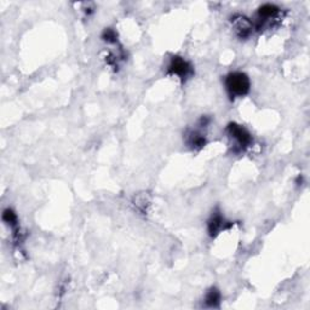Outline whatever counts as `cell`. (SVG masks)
<instances>
[{
  "label": "cell",
  "instance_id": "cell-10",
  "mask_svg": "<svg viewBox=\"0 0 310 310\" xmlns=\"http://www.w3.org/2000/svg\"><path fill=\"white\" fill-rule=\"evenodd\" d=\"M102 38H103V40L107 41V43H114L116 39V33L113 31V29L108 28L103 32Z\"/></svg>",
  "mask_w": 310,
  "mask_h": 310
},
{
  "label": "cell",
  "instance_id": "cell-7",
  "mask_svg": "<svg viewBox=\"0 0 310 310\" xmlns=\"http://www.w3.org/2000/svg\"><path fill=\"white\" fill-rule=\"evenodd\" d=\"M220 302V293L217 289H211L210 291L207 292L206 298H205V303H206L207 307H218Z\"/></svg>",
  "mask_w": 310,
  "mask_h": 310
},
{
  "label": "cell",
  "instance_id": "cell-3",
  "mask_svg": "<svg viewBox=\"0 0 310 310\" xmlns=\"http://www.w3.org/2000/svg\"><path fill=\"white\" fill-rule=\"evenodd\" d=\"M168 72L172 75H177L181 79H185L192 74V66L181 57H173L171 59L170 66H168Z\"/></svg>",
  "mask_w": 310,
  "mask_h": 310
},
{
  "label": "cell",
  "instance_id": "cell-6",
  "mask_svg": "<svg viewBox=\"0 0 310 310\" xmlns=\"http://www.w3.org/2000/svg\"><path fill=\"white\" fill-rule=\"evenodd\" d=\"M279 12V9H277L275 5H270V4H267V5H263L262 7L259 9L258 11V28H260V26H262L263 23H264L265 19L270 18V17H274L275 15Z\"/></svg>",
  "mask_w": 310,
  "mask_h": 310
},
{
  "label": "cell",
  "instance_id": "cell-4",
  "mask_svg": "<svg viewBox=\"0 0 310 310\" xmlns=\"http://www.w3.org/2000/svg\"><path fill=\"white\" fill-rule=\"evenodd\" d=\"M233 26H234V31L240 38H247L251 33L252 29V23L249 21V18H246L245 16H237L233 19Z\"/></svg>",
  "mask_w": 310,
  "mask_h": 310
},
{
  "label": "cell",
  "instance_id": "cell-1",
  "mask_svg": "<svg viewBox=\"0 0 310 310\" xmlns=\"http://www.w3.org/2000/svg\"><path fill=\"white\" fill-rule=\"evenodd\" d=\"M225 88L232 97H242L250 91V80L246 74L234 72L225 79Z\"/></svg>",
  "mask_w": 310,
  "mask_h": 310
},
{
  "label": "cell",
  "instance_id": "cell-9",
  "mask_svg": "<svg viewBox=\"0 0 310 310\" xmlns=\"http://www.w3.org/2000/svg\"><path fill=\"white\" fill-rule=\"evenodd\" d=\"M2 220H4L5 223H7V224H16L17 222V217L16 215H15V212L12 210H10V208H6V210L4 211V213H2Z\"/></svg>",
  "mask_w": 310,
  "mask_h": 310
},
{
  "label": "cell",
  "instance_id": "cell-2",
  "mask_svg": "<svg viewBox=\"0 0 310 310\" xmlns=\"http://www.w3.org/2000/svg\"><path fill=\"white\" fill-rule=\"evenodd\" d=\"M227 132L230 137L234 141H237V147L240 149H244L245 147L251 143V135L249 133V131L245 128H242L241 125H237L235 123H230L229 125L227 126Z\"/></svg>",
  "mask_w": 310,
  "mask_h": 310
},
{
  "label": "cell",
  "instance_id": "cell-5",
  "mask_svg": "<svg viewBox=\"0 0 310 310\" xmlns=\"http://www.w3.org/2000/svg\"><path fill=\"white\" fill-rule=\"evenodd\" d=\"M225 228H228V225L224 217L219 212L213 213L208 220V233L211 237H216L220 230H224Z\"/></svg>",
  "mask_w": 310,
  "mask_h": 310
},
{
  "label": "cell",
  "instance_id": "cell-8",
  "mask_svg": "<svg viewBox=\"0 0 310 310\" xmlns=\"http://www.w3.org/2000/svg\"><path fill=\"white\" fill-rule=\"evenodd\" d=\"M188 143H189V146H192L193 148H195V149H200V148H202L206 145V140H205L204 136L200 135V133L193 132L190 133Z\"/></svg>",
  "mask_w": 310,
  "mask_h": 310
}]
</instances>
